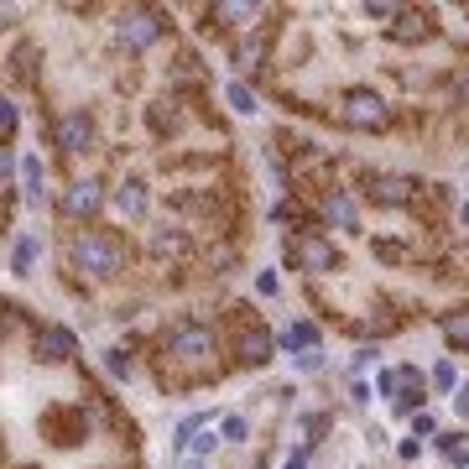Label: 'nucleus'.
Returning a JSON list of instances; mask_svg holds the SVG:
<instances>
[{
	"mask_svg": "<svg viewBox=\"0 0 469 469\" xmlns=\"http://www.w3.org/2000/svg\"><path fill=\"white\" fill-rule=\"evenodd\" d=\"M214 355H219V334L204 319H172L157 334V376L168 391H193L204 381H219L225 365Z\"/></svg>",
	"mask_w": 469,
	"mask_h": 469,
	"instance_id": "nucleus-1",
	"label": "nucleus"
},
{
	"mask_svg": "<svg viewBox=\"0 0 469 469\" xmlns=\"http://www.w3.org/2000/svg\"><path fill=\"white\" fill-rule=\"evenodd\" d=\"M126 234L105 230V225H84V230H68L63 240V266L68 272H89L94 282H115L126 272Z\"/></svg>",
	"mask_w": 469,
	"mask_h": 469,
	"instance_id": "nucleus-2",
	"label": "nucleus"
},
{
	"mask_svg": "<svg viewBox=\"0 0 469 469\" xmlns=\"http://www.w3.org/2000/svg\"><path fill=\"white\" fill-rule=\"evenodd\" d=\"M172 26L162 11H141V5H130V11H120L115 16V37H120V47L126 53H151V47L168 37Z\"/></svg>",
	"mask_w": 469,
	"mask_h": 469,
	"instance_id": "nucleus-3",
	"label": "nucleus"
},
{
	"mask_svg": "<svg viewBox=\"0 0 469 469\" xmlns=\"http://www.w3.org/2000/svg\"><path fill=\"white\" fill-rule=\"evenodd\" d=\"M94 141H100V126H94V115H89V110H63V115L53 120V147H58V157H63V162H79V157H89V151H94Z\"/></svg>",
	"mask_w": 469,
	"mask_h": 469,
	"instance_id": "nucleus-4",
	"label": "nucleus"
},
{
	"mask_svg": "<svg viewBox=\"0 0 469 469\" xmlns=\"http://www.w3.org/2000/svg\"><path fill=\"white\" fill-rule=\"evenodd\" d=\"M110 204V193L100 177H68L63 188H58V214L63 219H73V225H84V219H94V214Z\"/></svg>",
	"mask_w": 469,
	"mask_h": 469,
	"instance_id": "nucleus-5",
	"label": "nucleus"
},
{
	"mask_svg": "<svg viewBox=\"0 0 469 469\" xmlns=\"http://www.w3.org/2000/svg\"><path fill=\"white\" fill-rule=\"evenodd\" d=\"M32 349H37L43 365H68L73 360V334H68L63 323H43V329L32 334Z\"/></svg>",
	"mask_w": 469,
	"mask_h": 469,
	"instance_id": "nucleus-6",
	"label": "nucleus"
},
{
	"mask_svg": "<svg viewBox=\"0 0 469 469\" xmlns=\"http://www.w3.org/2000/svg\"><path fill=\"white\" fill-rule=\"evenodd\" d=\"M110 204H115V214L120 219H130V225H141L151 214V193H147V183H136V177H126L120 188L110 193Z\"/></svg>",
	"mask_w": 469,
	"mask_h": 469,
	"instance_id": "nucleus-7",
	"label": "nucleus"
},
{
	"mask_svg": "<svg viewBox=\"0 0 469 469\" xmlns=\"http://www.w3.org/2000/svg\"><path fill=\"white\" fill-rule=\"evenodd\" d=\"M438 329H444V340L454 344V349H469V302L444 308V313H438Z\"/></svg>",
	"mask_w": 469,
	"mask_h": 469,
	"instance_id": "nucleus-8",
	"label": "nucleus"
},
{
	"mask_svg": "<svg viewBox=\"0 0 469 469\" xmlns=\"http://www.w3.org/2000/svg\"><path fill=\"white\" fill-rule=\"evenodd\" d=\"M22 188H26V204H43V198H47V168H43V157H22Z\"/></svg>",
	"mask_w": 469,
	"mask_h": 469,
	"instance_id": "nucleus-9",
	"label": "nucleus"
},
{
	"mask_svg": "<svg viewBox=\"0 0 469 469\" xmlns=\"http://www.w3.org/2000/svg\"><path fill=\"white\" fill-rule=\"evenodd\" d=\"M277 344L282 349H302V355H308V349H319V329H313V323H287V329L277 334Z\"/></svg>",
	"mask_w": 469,
	"mask_h": 469,
	"instance_id": "nucleus-10",
	"label": "nucleus"
},
{
	"mask_svg": "<svg viewBox=\"0 0 469 469\" xmlns=\"http://www.w3.org/2000/svg\"><path fill=\"white\" fill-rule=\"evenodd\" d=\"M16 130H22V110L0 94V147H11V136H16Z\"/></svg>",
	"mask_w": 469,
	"mask_h": 469,
	"instance_id": "nucleus-11",
	"label": "nucleus"
},
{
	"mask_svg": "<svg viewBox=\"0 0 469 469\" xmlns=\"http://www.w3.org/2000/svg\"><path fill=\"white\" fill-rule=\"evenodd\" d=\"M32 261H37V234H22V240H16V256H11L16 277H26V272H32Z\"/></svg>",
	"mask_w": 469,
	"mask_h": 469,
	"instance_id": "nucleus-12",
	"label": "nucleus"
},
{
	"mask_svg": "<svg viewBox=\"0 0 469 469\" xmlns=\"http://www.w3.org/2000/svg\"><path fill=\"white\" fill-rule=\"evenodd\" d=\"M245 433H251V423H245L240 412H230V417H225V427H219V444H245Z\"/></svg>",
	"mask_w": 469,
	"mask_h": 469,
	"instance_id": "nucleus-13",
	"label": "nucleus"
},
{
	"mask_svg": "<svg viewBox=\"0 0 469 469\" xmlns=\"http://www.w3.org/2000/svg\"><path fill=\"white\" fill-rule=\"evenodd\" d=\"M225 100H230V110H240V115H256V94L245 84H230L225 89Z\"/></svg>",
	"mask_w": 469,
	"mask_h": 469,
	"instance_id": "nucleus-14",
	"label": "nucleus"
},
{
	"mask_svg": "<svg viewBox=\"0 0 469 469\" xmlns=\"http://www.w3.org/2000/svg\"><path fill=\"white\" fill-rule=\"evenodd\" d=\"M105 370H110V376H120V381H130V376H136V365H130L126 349H105Z\"/></svg>",
	"mask_w": 469,
	"mask_h": 469,
	"instance_id": "nucleus-15",
	"label": "nucleus"
},
{
	"mask_svg": "<svg viewBox=\"0 0 469 469\" xmlns=\"http://www.w3.org/2000/svg\"><path fill=\"white\" fill-rule=\"evenodd\" d=\"M454 381H459V370H454L448 360L433 365V386H438V391H454Z\"/></svg>",
	"mask_w": 469,
	"mask_h": 469,
	"instance_id": "nucleus-16",
	"label": "nucleus"
},
{
	"mask_svg": "<svg viewBox=\"0 0 469 469\" xmlns=\"http://www.w3.org/2000/svg\"><path fill=\"white\" fill-rule=\"evenodd\" d=\"M397 386H402V370H381V376H376V391H381V397H397Z\"/></svg>",
	"mask_w": 469,
	"mask_h": 469,
	"instance_id": "nucleus-17",
	"label": "nucleus"
},
{
	"mask_svg": "<svg viewBox=\"0 0 469 469\" xmlns=\"http://www.w3.org/2000/svg\"><path fill=\"white\" fill-rule=\"evenodd\" d=\"M412 438H433V417H427V412L412 417Z\"/></svg>",
	"mask_w": 469,
	"mask_h": 469,
	"instance_id": "nucleus-18",
	"label": "nucleus"
},
{
	"mask_svg": "<svg viewBox=\"0 0 469 469\" xmlns=\"http://www.w3.org/2000/svg\"><path fill=\"white\" fill-rule=\"evenodd\" d=\"M454 407H459V412H469V386H459V397H454Z\"/></svg>",
	"mask_w": 469,
	"mask_h": 469,
	"instance_id": "nucleus-19",
	"label": "nucleus"
},
{
	"mask_svg": "<svg viewBox=\"0 0 469 469\" xmlns=\"http://www.w3.org/2000/svg\"><path fill=\"white\" fill-rule=\"evenodd\" d=\"M287 469H308V459H302V454H292V459H287Z\"/></svg>",
	"mask_w": 469,
	"mask_h": 469,
	"instance_id": "nucleus-20",
	"label": "nucleus"
},
{
	"mask_svg": "<svg viewBox=\"0 0 469 469\" xmlns=\"http://www.w3.org/2000/svg\"><path fill=\"white\" fill-rule=\"evenodd\" d=\"M459 225H464V230H469V204H459Z\"/></svg>",
	"mask_w": 469,
	"mask_h": 469,
	"instance_id": "nucleus-21",
	"label": "nucleus"
},
{
	"mask_svg": "<svg viewBox=\"0 0 469 469\" xmlns=\"http://www.w3.org/2000/svg\"><path fill=\"white\" fill-rule=\"evenodd\" d=\"M188 469H204V464H188Z\"/></svg>",
	"mask_w": 469,
	"mask_h": 469,
	"instance_id": "nucleus-22",
	"label": "nucleus"
}]
</instances>
